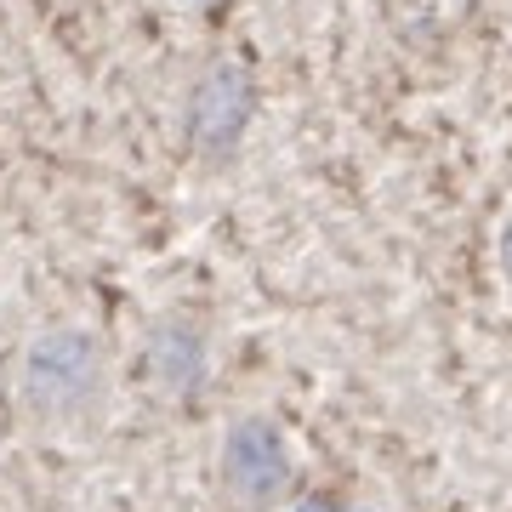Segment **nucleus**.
Returning <instances> with one entry per match:
<instances>
[{
	"instance_id": "nucleus-1",
	"label": "nucleus",
	"mask_w": 512,
	"mask_h": 512,
	"mask_svg": "<svg viewBox=\"0 0 512 512\" xmlns=\"http://www.w3.org/2000/svg\"><path fill=\"white\" fill-rule=\"evenodd\" d=\"M109 359H103V336L80 325H52L35 330L18 359V393L40 416H74L103 393Z\"/></svg>"
},
{
	"instance_id": "nucleus-2",
	"label": "nucleus",
	"mask_w": 512,
	"mask_h": 512,
	"mask_svg": "<svg viewBox=\"0 0 512 512\" xmlns=\"http://www.w3.org/2000/svg\"><path fill=\"white\" fill-rule=\"evenodd\" d=\"M251 120V80L234 63H217L188 97V126L194 143H234L239 126Z\"/></svg>"
},
{
	"instance_id": "nucleus-3",
	"label": "nucleus",
	"mask_w": 512,
	"mask_h": 512,
	"mask_svg": "<svg viewBox=\"0 0 512 512\" xmlns=\"http://www.w3.org/2000/svg\"><path fill=\"white\" fill-rule=\"evenodd\" d=\"M222 473L245 501H274L285 490V450L279 439L262 427V421H245L239 433H228V450H222Z\"/></svg>"
},
{
	"instance_id": "nucleus-4",
	"label": "nucleus",
	"mask_w": 512,
	"mask_h": 512,
	"mask_svg": "<svg viewBox=\"0 0 512 512\" xmlns=\"http://www.w3.org/2000/svg\"><path fill=\"white\" fill-rule=\"evenodd\" d=\"M501 274H507V285H512V217H507V228H501Z\"/></svg>"
},
{
	"instance_id": "nucleus-5",
	"label": "nucleus",
	"mask_w": 512,
	"mask_h": 512,
	"mask_svg": "<svg viewBox=\"0 0 512 512\" xmlns=\"http://www.w3.org/2000/svg\"><path fill=\"white\" fill-rule=\"evenodd\" d=\"M177 6H211V0H177Z\"/></svg>"
}]
</instances>
